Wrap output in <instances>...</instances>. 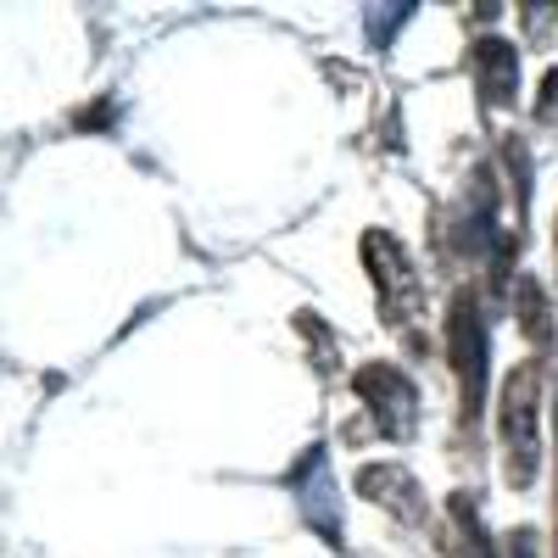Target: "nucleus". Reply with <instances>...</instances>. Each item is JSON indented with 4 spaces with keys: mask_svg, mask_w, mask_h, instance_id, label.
Masks as SVG:
<instances>
[{
    "mask_svg": "<svg viewBox=\"0 0 558 558\" xmlns=\"http://www.w3.org/2000/svg\"><path fill=\"white\" fill-rule=\"evenodd\" d=\"M497 413V452L508 492H531L542 475V357L514 363L492 391Z\"/></svg>",
    "mask_w": 558,
    "mask_h": 558,
    "instance_id": "obj_1",
    "label": "nucleus"
},
{
    "mask_svg": "<svg viewBox=\"0 0 558 558\" xmlns=\"http://www.w3.org/2000/svg\"><path fill=\"white\" fill-rule=\"evenodd\" d=\"M441 336H447V368L458 386V430H475L486 391H492V318L475 286H458L447 296Z\"/></svg>",
    "mask_w": 558,
    "mask_h": 558,
    "instance_id": "obj_2",
    "label": "nucleus"
},
{
    "mask_svg": "<svg viewBox=\"0 0 558 558\" xmlns=\"http://www.w3.org/2000/svg\"><path fill=\"white\" fill-rule=\"evenodd\" d=\"M357 257H363L368 286H375L380 324H386V330H408V324L425 313V279H418L413 252L391 235V229H363Z\"/></svg>",
    "mask_w": 558,
    "mask_h": 558,
    "instance_id": "obj_3",
    "label": "nucleus"
},
{
    "mask_svg": "<svg viewBox=\"0 0 558 558\" xmlns=\"http://www.w3.org/2000/svg\"><path fill=\"white\" fill-rule=\"evenodd\" d=\"M286 492L296 502L302 525L330 547V553H347V508H341V486L330 475V447L313 441L291 470H286Z\"/></svg>",
    "mask_w": 558,
    "mask_h": 558,
    "instance_id": "obj_4",
    "label": "nucleus"
},
{
    "mask_svg": "<svg viewBox=\"0 0 558 558\" xmlns=\"http://www.w3.org/2000/svg\"><path fill=\"white\" fill-rule=\"evenodd\" d=\"M352 391L368 408V430L386 441H413L418 436V386L397 363H363L352 368Z\"/></svg>",
    "mask_w": 558,
    "mask_h": 558,
    "instance_id": "obj_5",
    "label": "nucleus"
},
{
    "mask_svg": "<svg viewBox=\"0 0 558 558\" xmlns=\"http://www.w3.org/2000/svg\"><path fill=\"white\" fill-rule=\"evenodd\" d=\"M352 486H357V497H368L380 508V514H391L402 531H418L425 536L430 531V497H425V486L413 481V470H402V463H357V475H352Z\"/></svg>",
    "mask_w": 558,
    "mask_h": 558,
    "instance_id": "obj_6",
    "label": "nucleus"
},
{
    "mask_svg": "<svg viewBox=\"0 0 558 558\" xmlns=\"http://www.w3.org/2000/svg\"><path fill=\"white\" fill-rule=\"evenodd\" d=\"M463 68H470L475 107H481L486 118L514 107V96H520V51H514V39L481 34V39L470 45V57H463Z\"/></svg>",
    "mask_w": 558,
    "mask_h": 558,
    "instance_id": "obj_7",
    "label": "nucleus"
},
{
    "mask_svg": "<svg viewBox=\"0 0 558 558\" xmlns=\"http://www.w3.org/2000/svg\"><path fill=\"white\" fill-rule=\"evenodd\" d=\"M447 520H452V542H458V558H502V542L486 531L475 497H447Z\"/></svg>",
    "mask_w": 558,
    "mask_h": 558,
    "instance_id": "obj_8",
    "label": "nucleus"
},
{
    "mask_svg": "<svg viewBox=\"0 0 558 558\" xmlns=\"http://www.w3.org/2000/svg\"><path fill=\"white\" fill-rule=\"evenodd\" d=\"M508 307H514V324H520V336L531 347H553V302H547V286L536 274H525L514 296H508Z\"/></svg>",
    "mask_w": 558,
    "mask_h": 558,
    "instance_id": "obj_9",
    "label": "nucleus"
},
{
    "mask_svg": "<svg viewBox=\"0 0 558 558\" xmlns=\"http://www.w3.org/2000/svg\"><path fill=\"white\" fill-rule=\"evenodd\" d=\"M413 17V7H368L363 12V34H368V45H375V51H386V45L397 39V28Z\"/></svg>",
    "mask_w": 558,
    "mask_h": 558,
    "instance_id": "obj_10",
    "label": "nucleus"
},
{
    "mask_svg": "<svg viewBox=\"0 0 558 558\" xmlns=\"http://www.w3.org/2000/svg\"><path fill=\"white\" fill-rule=\"evenodd\" d=\"M536 123H553L558 129V68H547V78L536 89Z\"/></svg>",
    "mask_w": 558,
    "mask_h": 558,
    "instance_id": "obj_11",
    "label": "nucleus"
}]
</instances>
